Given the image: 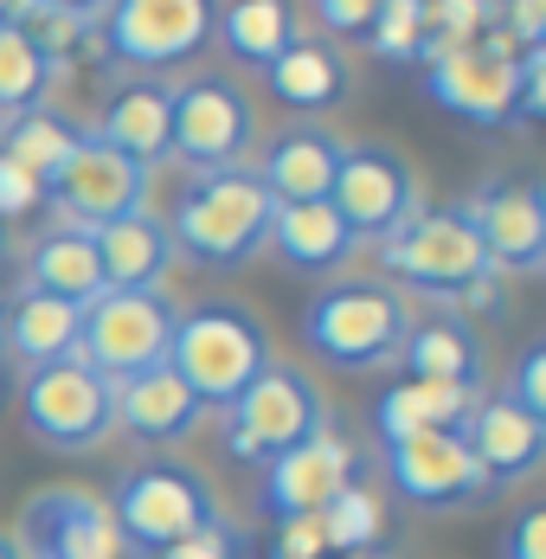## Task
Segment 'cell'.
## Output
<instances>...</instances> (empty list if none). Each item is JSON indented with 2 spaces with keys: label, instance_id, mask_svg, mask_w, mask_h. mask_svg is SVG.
Masks as SVG:
<instances>
[{
  "label": "cell",
  "instance_id": "23",
  "mask_svg": "<svg viewBox=\"0 0 546 559\" xmlns=\"http://www.w3.org/2000/svg\"><path fill=\"white\" fill-rule=\"evenodd\" d=\"M78 335H84V309L78 302H58L46 289H20L0 316V347L33 373V367H52V360H71L78 354Z\"/></svg>",
  "mask_w": 546,
  "mask_h": 559
},
{
  "label": "cell",
  "instance_id": "39",
  "mask_svg": "<svg viewBox=\"0 0 546 559\" xmlns=\"http://www.w3.org/2000/svg\"><path fill=\"white\" fill-rule=\"evenodd\" d=\"M328 540H322V521L316 514H296L276 527V559H322Z\"/></svg>",
  "mask_w": 546,
  "mask_h": 559
},
{
  "label": "cell",
  "instance_id": "3",
  "mask_svg": "<svg viewBox=\"0 0 546 559\" xmlns=\"http://www.w3.org/2000/svg\"><path fill=\"white\" fill-rule=\"evenodd\" d=\"M412 329V309L392 283H328L316 289V302L302 309V341L309 354L341 367V373H373L399 360V341Z\"/></svg>",
  "mask_w": 546,
  "mask_h": 559
},
{
  "label": "cell",
  "instance_id": "15",
  "mask_svg": "<svg viewBox=\"0 0 546 559\" xmlns=\"http://www.w3.org/2000/svg\"><path fill=\"white\" fill-rule=\"evenodd\" d=\"M20 559H129L109 508L84 489H39L20 508Z\"/></svg>",
  "mask_w": 546,
  "mask_h": 559
},
{
  "label": "cell",
  "instance_id": "16",
  "mask_svg": "<svg viewBox=\"0 0 546 559\" xmlns=\"http://www.w3.org/2000/svg\"><path fill=\"white\" fill-rule=\"evenodd\" d=\"M385 450V483L418 508H450V502H476L489 496L476 456L463 444V431H418V438H399V444H380Z\"/></svg>",
  "mask_w": 546,
  "mask_h": 559
},
{
  "label": "cell",
  "instance_id": "4",
  "mask_svg": "<svg viewBox=\"0 0 546 559\" xmlns=\"http://www.w3.org/2000/svg\"><path fill=\"white\" fill-rule=\"evenodd\" d=\"M104 508L129 554H167L174 540H187V534H200V527L218 521L213 483L200 469H187V463H142V469H129Z\"/></svg>",
  "mask_w": 546,
  "mask_h": 559
},
{
  "label": "cell",
  "instance_id": "42",
  "mask_svg": "<svg viewBox=\"0 0 546 559\" xmlns=\"http://www.w3.org/2000/svg\"><path fill=\"white\" fill-rule=\"evenodd\" d=\"M0 559H20V547H13V534H0Z\"/></svg>",
  "mask_w": 546,
  "mask_h": 559
},
{
  "label": "cell",
  "instance_id": "35",
  "mask_svg": "<svg viewBox=\"0 0 546 559\" xmlns=\"http://www.w3.org/2000/svg\"><path fill=\"white\" fill-rule=\"evenodd\" d=\"M501 392H508L521 412L546 418V347H527V354H521V367H514V380H508Z\"/></svg>",
  "mask_w": 546,
  "mask_h": 559
},
{
  "label": "cell",
  "instance_id": "10",
  "mask_svg": "<svg viewBox=\"0 0 546 559\" xmlns=\"http://www.w3.org/2000/svg\"><path fill=\"white\" fill-rule=\"evenodd\" d=\"M149 180H155V168H142L135 155L109 148L84 129L78 148L64 155V168L46 180V206H58V219L78 225V231H97V225L122 219V213H142Z\"/></svg>",
  "mask_w": 546,
  "mask_h": 559
},
{
  "label": "cell",
  "instance_id": "22",
  "mask_svg": "<svg viewBox=\"0 0 546 559\" xmlns=\"http://www.w3.org/2000/svg\"><path fill=\"white\" fill-rule=\"evenodd\" d=\"M334 168H341V142L328 129H316V122H296L264 148V162L251 174L264 180V193L276 206H296V200H328Z\"/></svg>",
  "mask_w": 546,
  "mask_h": 559
},
{
  "label": "cell",
  "instance_id": "27",
  "mask_svg": "<svg viewBox=\"0 0 546 559\" xmlns=\"http://www.w3.org/2000/svg\"><path fill=\"white\" fill-rule=\"evenodd\" d=\"M476 405L470 386H437V380H399L373 399V431L380 444H399V438H418V431H450L463 425Z\"/></svg>",
  "mask_w": 546,
  "mask_h": 559
},
{
  "label": "cell",
  "instance_id": "41",
  "mask_svg": "<svg viewBox=\"0 0 546 559\" xmlns=\"http://www.w3.org/2000/svg\"><path fill=\"white\" fill-rule=\"evenodd\" d=\"M39 13V0H0V26H26Z\"/></svg>",
  "mask_w": 546,
  "mask_h": 559
},
{
  "label": "cell",
  "instance_id": "25",
  "mask_svg": "<svg viewBox=\"0 0 546 559\" xmlns=\"http://www.w3.org/2000/svg\"><path fill=\"white\" fill-rule=\"evenodd\" d=\"M264 245H271L289 271H309V277H328V271H341V264L354 258V231L341 225V213H334L328 200L276 206L271 238H264Z\"/></svg>",
  "mask_w": 546,
  "mask_h": 559
},
{
  "label": "cell",
  "instance_id": "44",
  "mask_svg": "<svg viewBox=\"0 0 546 559\" xmlns=\"http://www.w3.org/2000/svg\"><path fill=\"white\" fill-rule=\"evenodd\" d=\"M495 7H501V0H495Z\"/></svg>",
  "mask_w": 546,
  "mask_h": 559
},
{
  "label": "cell",
  "instance_id": "30",
  "mask_svg": "<svg viewBox=\"0 0 546 559\" xmlns=\"http://www.w3.org/2000/svg\"><path fill=\"white\" fill-rule=\"evenodd\" d=\"M52 78H58V58L26 26H0V116L7 122L26 110H46Z\"/></svg>",
  "mask_w": 546,
  "mask_h": 559
},
{
  "label": "cell",
  "instance_id": "40",
  "mask_svg": "<svg viewBox=\"0 0 546 559\" xmlns=\"http://www.w3.org/2000/svg\"><path fill=\"white\" fill-rule=\"evenodd\" d=\"M39 7H52V13H71V20H84V26H91V20H104L109 0H39Z\"/></svg>",
  "mask_w": 546,
  "mask_h": 559
},
{
  "label": "cell",
  "instance_id": "19",
  "mask_svg": "<svg viewBox=\"0 0 546 559\" xmlns=\"http://www.w3.org/2000/svg\"><path fill=\"white\" fill-rule=\"evenodd\" d=\"M200 418H206V405L180 386V373L167 360L129 373V380H116V425L135 444H180V438L200 431Z\"/></svg>",
  "mask_w": 546,
  "mask_h": 559
},
{
  "label": "cell",
  "instance_id": "29",
  "mask_svg": "<svg viewBox=\"0 0 546 559\" xmlns=\"http://www.w3.org/2000/svg\"><path fill=\"white\" fill-rule=\"evenodd\" d=\"M264 84H271L276 104H289V110H328V104L347 97V64L328 46H316V39H296L283 58L264 64Z\"/></svg>",
  "mask_w": 546,
  "mask_h": 559
},
{
  "label": "cell",
  "instance_id": "13",
  "mask_svg": "<svg viewBox=\"0 0 546 559\" xmlns=\"http://www.w3.org/2000/svg\"><path fill=\"white\" fill-rule=\"evenodd\" d=\"M425 91L456 122L508 129L514 122V46L501 33L476 39V46H443L437 58H425Z\"/></svg>",
  "mask_w": 546,
  "mask_h": 559
},
{
  "label": "cell",
  "instance_id": "33",
  "mask_svg": "<svg viewBox=\"0 0 546 559\" xmlns=\"http://www.w3.org/2000/svg\"><path fill=\"white\" fill-rule=\"evenodd\" d=\"M367 46L392 64H418L425 58V0H380V13L367 26Z\"/></svg>",
  "mask_w": 546,
  "mask_h": 559
},
{
  "label": "cell",
  "instance_id": "37",
  "mask_svg": "<svg viewBox=\"0 0 546 559\" xmlns=\"http://www.w3.org/2000/svg\"><path fill=\"white\" fill-rule=\"evenodd\" d=\"M501 559H546V508H527L508 521L501 534Z\"/></svg>",
  "mask_w": 546,
  "mask_h": 559
},
{
  "label": "cell",
  "instance_id": "26",
  "mask_svg": "<svg viewBox=\"0 0 546 559\" xmlns=\"http://www.w3.org/2000/svg\"><path fill=\"white\" fill-rule=\"evenodd\" d=\"M26 289H46V296H58V302L91 309V302L109 289L91 231H78V225H52V231L33 245V258H26Z\"/></svg>",
  "mask_w": 546,
  "mask_h": 559
},
{
  "label": "cell",
  "instance_id": "32",
  "mask_svg": "<svg viewBox=\"0 0 546 559\" xmlns=\"http://www.w3.org/2000/svg\"><path fill=\"white\" fill-rule=\"evenodd\" d=\"M316 521H322V540L334 547V554H367V547L380 540V496L354 476Z\"/></svg>",
  "mask_w": 546,
  "mask_h": 559
},
{
  "label": "cell",
  "instance_id": "11",
  "mask_svg": "<svg viewBox=\"0 0 546 559\" xmlns=\"http://www.w3.org/2000/svg\"><path fill=\"white\" fill-rule=\"evenodd\" d=\"M328 206L354 231V245L360 238L385 245L399 225L418 213V174H412V162L399 148H385V142H354V148H341Z\"/></svg>",
  "mask_w": 546,
  "mask_h": 559
},
{
  "label": "cell",
  "instance_id": "14",
  "mask_svg": "<svg viewBox=\"0 0 546 559\" xmlns=\"http://www.w3.org/2000/svg\"><path fill=\"white\" fill-rule=\"evenodd\" d=\"M463 219L476 225L489 271L534 277L546 264V187L534 180H489L463 200Z\"/></svg>",
  "mask_w": 546,
  "mask_h": 559
},
{
  "label": "cell",
  "instance_id": "36",
  "mask_svg": "<svg viewBox=\"0 0 546 559\" xmlns=\"http://www.w3.org/2000/svg\"><path fill=\"white\" fill-rule=\"evenodd\" d=\"M373 13H380V0H316V20L341 39H367Z\"/></svg>",
  "mask_w": 546,
  "mask_h": 559
},
{
  "label": "cell",
  "instance_id": "17",
  "mask_svg": "<svg viewBox=\"0 0 546 559\" xmlns=\"http://www.w3.org/2000/svg\"><path fill=\"white\" fill-rule=\"evenodd\" d=\"M360 476V450L334 431H316L309 444L283 450L276 463H264V508L276 521H296V514H322L347 483Z\"/></svg>",
  "mask_w": 546,
  "mask_h": 559
},
{
  "label": "cell",
  "instance_id": "9",
  "mask_svg": "<svg viewBox=\"0 0 546 559\" xmlns=\"http://www.w3.org/2000/svg\"><path fill=\"white\" fill-rule=\"evenodd\" d=\"M174 302L162 289H104L84 309V335H78V360H91L104 380H129L142 367L167 360V335H174Z\"/></svg>",
  "mask_w": 546,
  "mask_h": 559
},
{
  "label": "cell",
  "instance_id": "34",
  "mask_svg": "<svg viewBox=\"0 0 546 559\" xmlns=\"http://www.w3.org/2000/svg\"><path fill=\"white\" fill-rule=\"evenodd\" d=\"M33 206H46V187L20 168V162L0 155V219H26Z\"/></svg>",
  "mask_w": 546,
  "mask_h": 559
},
{
  "label": "cell",
  "instance_id": "6",
  "mask_svg": "<svg viewBox=\"0 0 546 559\" xmlns=\"http://www.w3.org/2000/svg\"><path fill=\"white\" fill-rule=\"evenodd\" d=\"M380 258L405 289L437 296V302H463L483 277H495L489 258H483L476 225L463 219V206H418V213L380 245Z\"/></svg>",
  "mask_w": 546,
  "mask_h": 559
},
{
  "label": "cell",
  "instance_id": "5",
  "mask_svg": "<svg viewBox=\"0 0 546 559\" xmlns=\"http://www.w3.org/2000/svg\"><path fill=\"white\" fill-rule=\"evenodd\" d=\"M316 431H328V399L302 367H264L251 386L225 405V450L238 463H276L283 450L309 444Z\"/></svg>",
  "mask_w": 546,
  "mask_h": 559
},
{
  "label": "cell",
  "instance_id": "28",
  "mask_svg": "<svg viewBox=\"0 0 546 559\" xmlns=\"http://www.w3.org/2000/svg\"><path fill=\"white\" fill-rule=\"evenodd\" d=\"M213 33L225 39V52L238 58V64H258V71L302 39L289 0H225L218 20H213Z\"/></svg>",
  "mask_w": 546,
  "mask_h": 559
},
{
  "label": "cell",
  "instance_id": "20",
  "mask_svg": "<svg viewBox=\"0 0 546 559\" xmlns=\"http://www.w3.org/2000/svg\"><path fill=\"white\" fill-rule=\"evenodd\" d=\"M91 245H97V264H104L109 289H162L167 271L180 264V251H174V238H167V219H155L149 206L97 225Z\"/></svg>",
  "mask_w": 546,
  "mask_h": 559
},
{
  "label": "cell",
  "instance_id": "7",
  "mask_svg": "<svg viewBox=\"0 0 546 559\" xmlns=\"http://www.w3.org/2000/svg\"><path fill=\"white\" fill-rule=\"evenodd\" d=\"M20 425L26 438H39L46 450H97L116 431V380H104L91 360H52V367H33L26 386H20Z\"/></svg>",
  "mask_w": 546,
  "mask_h": 559
},
{
  "label": "cell",
  "instance_id": "12",
  "mask_svg": "<svg viewBox=\"0 0 546 559\" xmlns=\"http://www.w3.org/2000/svg\"><path fill=\"white\" fill-rule=\"evenodd\" d=\"M218 7L213 0H109L104 7V52L129 71H167L206 52Z\"/></svg>",
  "mask_w": 546,
  "mask_h": 559
},
{
  "label": "cell",
  "instance_id": "31",
  "mask_svg": "<svg viewBox=\"0 0 546 559\" xmlns=\"http://www.w3.org/2000/svg\"><path fill=\"white\" fill-rule=\"evenodd\" d=\"M78 135H84V129H78V122H64L58 110H26V116H13V122L0 129V155H7V162H20V168L46 187V180L64 168V155L78 148Z\"/></svg>",
  "mask_w": 546,
  "mask_h": 559
},
{
  "label": "cell",
  "instance_id": "38",
  "mask_svg": "<svg viewBox=\"0 0 546 559\" xmlns=\"http://www.w3.org/2000/svg\"><path fill=\"white\" fill-rule=\"evenodd\" d=\"M155 559H238V540H232V527L213 521V527H200V534H187V540H174L167 554Z\"/></svg>",
  "mask_w": 546,
  "mask_h": 559
},
{
  "label": "cell",
  "instance_id": "1",
  "mask_svg": "<svg viewBox=\"0 0 546 559\" xmlns=\"http://www.w3.org/2000/svg\"><path fill=\"white\" fill-rule=\"evenodd\" d=\"M167 367L180 373V386L193 392L206 412L213 405L225 412L238 392L271 367V329L245 302H200V309L174 316Z\"/></svg>",
  "mask_w": 546,
  "mask_h": 559
},
{
  "label": "cell",
  "instance_id": "18",
  "mask_svg": "<svg viewBox=\"0 0 546 559\" xmlns=\"http://www.w3.org/2000/svg\"><path fill=\"white\" fill-rule=\"evenodd\" d=\"M456 431H463V444H470V456H476V469H483L489 489H514V483H527L534 463H541V450H546V418L521 412L508 392L476 399L470 418H463Z\"/></svg>",
  "mask_w": 546,
  "mask_h": 559
},
{
  "label": "cell",
  "instance_id": "24",
  "mask_svg": "<svg viewBox=\"0 0 546 559\" xmlns=\"http://www.w3.org/2000/svg\"><path fill=\"white\" fill-rule=\"evenodd\" d=\"M167 129H174V84L135 78L104 104V122L91 135L122 148V155H135L142 168H155V162H167Z\"/></svg>",
  "mask_w": 546,
  "mask_h": 559
},
{
  "label": "cell",
  "instance_id": "21",
  "mask_svg": "<svg viewBox=\"0 0 546 559\" xmlns=\"http://www.w3.org/2000/svg\"><path fill=\"white\" fill-rule=\"evenodd\" d=\"M399 367H405V380H437V386L476 392L483 386V335L456 309L425 316V322H412L405 341H399Z\"/></svg>",
  "mask_w": 546,
  "mask_h": 559
},
{
  "label": "cell",
  "instance_id": "8",
  "mask_svg": "<svg viewBox=\"0 0 546 559\" xmlns=\"http://www.w3.org/2000/svg\"><path fill=\"white\" fill-rule=\"evenodd\" d=\"M258 142V110L251 97L232 84V78H187L174 84V129H167V155L187 162L193 174H213V168H245Z\"/></svg>",
  "mask_w": 546,
  "mask_h": 559
},
{
  "label": "cell",
  "instance_id": "2",
  "mask_svg": "<svg viewBox=\"0 0 546 559\" xmlns=\"http://www.w3.org/2000/svg\"><path fill=\"white\" fill-rule=\"evenodd\" d=\"M271 219H276V200L264 193L258 174L251 168H213L180 193V206H174V219H167V238H174L180 258L225 271V264H245V258L264 251Z\"/></svg>",
  "mask_w": 546,
  "mask_h": 559
},
{
  "label": "cell",
  "instance_id": "43",
  "mask_svg": "<svg viewBox=\"0 0 546 559\" xmlns=\"http://www.w3.org/2000/svg\"><path fill=\"white\" fill-rule=\"evenodd\" d=\"M341 559H373V554H341Z\"/></svg>",
  "mask_w": 546,
  "mask_h": 559
}]
</instances>
